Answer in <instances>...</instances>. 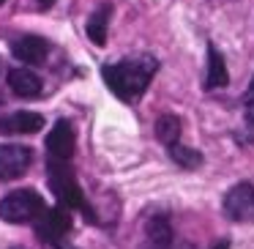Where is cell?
Segmentation results:
<instances>
[{
  "mask_svg": "<svg viewBox=\"0 0 254 249\" xmlns=\"http://www.w3.org/2000/svg\"><path fill=\"white\" fill-rule=\"evenodd\" d=\"M6 83L11 88V93L19 96V99H39L41 90H44V80L30 69H8Z\"/></svg>",
  "mask_w": 254,
  "mask_h": 249,
  "instance_id": "obj_11",
  "label": "cell"
},
{
  "mask_svg": "<svg viewBox=\"0 0 254 249\" xmlns=\"http://www.w3.org/2000/svg\"><path fill=\"white\" fill-rule=\"evenodd\" d=\"M156 72H159V61L150 52H137V55H128L123 61L115 63H104L101 66V80L104 85L118 96L121 101L131 104L139 96L148 90V85L153 83Z\"/></svg>",
  "mask_w": 254,
  "mask_h": 249,
  "instance_id": "obj_1",
  "label": "cell"
},
{
  "mask_svg": "<svg viewBox=\"0 0 254 249\" xmlns=\"http://www.w3.org/2000/svg\"><path fill=\"white\" fill-rule=\"evenodd\" d=\"M221 211L232 222H252L254 225V183L241 181L232 189H227L224 200H221Z\"/></svg>",
  "mask_w": 254,
  "mask_h": 249,
  "instance_id": "obj_4",
  "label": "cell"
},
{
  "mask_svg": "<svg viewBox=\"0 0 254 249\" xmlns=\"http://www.w3.org/2000/svg\"><path fill=\"white\" fill-rule=\"evenodd\" d=\"M230 85V72H227V61L216 44H208V69H205V80H202V88L205 90H219Z\"/></svg>",
  "mask_w": 254,
  "mask_h": 249,
  "instance_id": "obj_12",
  "label": "cell"
},
{
  "mask_svg": "<svg viewBox=\"0 0 254 249\" xmlns=\"http://www.w3.org/2000/svg\"><path fill=\"white\" fill-rule=\"evenodd\" d=\"M44 129V115L30 110H17L0 118V134L3 137H17V134H36Z\"/></svg>",
  "mask_w": 254,
  "mask_h": 249,
  "instance_id": "obj_9",
  "label": "cell"
},
{
  "mask_svg": "<svg viewBox=\"0 0 254 249\" xmlns=\"http://www.w3.org/2000/svg\"><path fill=\"white\" fill-rule=\"evenodd\" d=\"M210 249H230V238H219Z\"/></svg>",
  "mask_w": 254,
  "mask_h": 249,
  "instance_id": "obj_18",
  "label": "cell"
},
{
  "mask_svg": "<svg viewBox=\"0 0 254 249\" xmlns=\"http://www.w3.org/2000/svg\"><path fill=\"white\" fill-rule=\"evenodd\" d=\"M74 148H77V134H74L71 121H68V118L55 121L52 132L47 134V156L68 162L74 156Z\"/></svg>",
  "mask_w": 254,
  "mask_h": 249,
  "instance_id": "obj_7",
  "label": "cell"
},
{
  "mask_svg": "<svg viewBox=\"0 0 254 249\" xmlns=\"http://www.w3.org/2000/svg\"><path fill=\"white\" fill-rule=\"evenodd\" d=\"M181 118L178 115H172V112H164V115H159L156 118V137H159V143L161 145H175V143H181Z\"/></svg>",
  "mask_w": 254,
  "mask_h": 249,
  "instance_id": "obj_14",
  "label": "cell"
},
{
  "mask_svg": "<svg viewBox=\"0 0 254 249\" xmlns=\"http://www.w3.org/2000/svg\"><path fill=\"white\" fill-rule=\"evenodd\" d=\"M145 249H148V247H145ZM170 249H191V247H178V244H175V247H170Z\"/></svg>",
  "mask_w": 254,
  "mask_h": 249,
  "instance_id": "obj_20",
  "label": "cell"
},
{
  "mask_svg": "<svg viewBox=\"0 0 254 249\" xmlns=\"http://www.w3.org/2000/svg\"><path fill=\"white\" fill-rule=\"evenodd\" d=\"M36 3H39V6H41V8H50V6H52V3H55V0H36Z\"/></svg>",
  "mask_w": 254,
  "mask_h": 249,
  "instance_id": "obj_19",
  "label": "cell"
},
{
  "mask_svg": "<svg viewBox=\"0 0 254 249\" xmlns=\"http://www.w3.org/2000/svg\"><path fill=\"white\" fill-rule=\"evenodd\" d=\"M33 165V148L19 143H0V181H17Z\"/></svg>",
  "mask_w": 254,
  "mask_h": 249,
  "instance_id": "obj_5",
  "label": "cell"
},
{
  "mask_svg": "<svg viewBox=\"0 0 254 249\" xmlns=\"http://www.w3.org/2000/svg\"><path fill=\"white\" fill-rule=\"evenodd\" d=\"M243 126H246L249 143H254V96L252 93H246V99H243Z\"/></svg>",
  "mask_w": 254,
  "mask_h": 249,
  "instance_id": "obj_16",
  "label": "cell"
},
{
  "mask_svg": "<svg viewBox=\"0 0 254 249\" xmlns=\"http://www.w3.org/2000/svg\"><path fill=\"white\" fill-rule=\"evenodd\" d=\"M44 249H77V247H71L66 241H52V244H44Z\"/></svg>",
  "mask_w": 254,
  "mask_h": 249,
  "instance_id": "obj_17",
  "label": "cell"
},
{
  "mask_svg": "<svg viewBox=\"0 0 254 249\" xmlns=\"http://www.w3.org/2000/svg\"><path fill=\"white\" fill-rule=\"evenodd\" d=\"M3 3H6V0H0V6H3Z\"/></svg>",
  "mask_w": 254,
  "mask_h": 249,
  "instance_id": "obj_21",
  "label": "cell"
},
{
  "mask_svg": "<svg viewBox=\"0 0 254 249\" xmlns=\"http://www.w3.org/2000/svg\"><path fill=\"white\" fill-rule=\"evenodd\" d=\"M110 17H112V3H101V6L90 14L88 25H85L88 39L93 41L96 47H104L107 44V25H110Z\"/></svg>",
  "mask_w": 254,
  "mask_h": 249,
  "instance_id": "obj_13",
  "label": "cell"
},
{
  "mask_svg": "<svg viewBox=\"0 0 254 249\" xmlns=\"http://www.w3.org/2000/svg\"><path fill=\"white\" fill-rule=\"evenodd\" d=\"M47 181H50V189L58 197V203L71 208V211H79L90 225H99V214L90 208L88 197H85L82 186H79V181H77V175H74L68 162L47 156Z\"/></svg>",
  "mask_w": 254,
  "mask_h": 249,
  "instance_id": "obj_2",
  "label": "cell"
},
{
  "mask_svg": "<svg viewBox=\"0 0 254 249\" xmlns=\"http://www.w3.org/2000/svg\"><path fill=\"white\" fill-rule=\"evenodd\" d=\"M167 154H170V159L175 162L178 167H183V170H197L199 165H202V154H199L197 148H189V145H170L167 148Z\"/></svg>",
  "mask_w": 254,
  "mask_h": 249,
  "instance_id": "obj_15",
  "label": "cell"
},
{
  "mask_svg": "<svg viewBox=\"0 0 254 249\" xmlns=\"http://www.w3.org/2000/svg\"><path fill=\"white\" fill-rule=\"evenodd\" d=\"M71 208L58 203L55 208H47L44 216L36 222V236L41 244H52V241H66L68 230H71Z\"/></svg>",
  "mask_w": 254,
  "mask_h": 249,
  "instance_id": "obj_6",
  "label": "cell"
},
{
  "mask_svg": "<svg viewBox=\"0 0 254 249\" xmlns=\"http://www.w3.org/2000/svg\"><path fill=\"white\" fill-rule=\"evenodd\" d=\"M145 244H148V249L175 247V230H172V222L167 214L156 211V214L148 216V222H145Z\"/></svg>",
  "mask_w": 254,
  "mask_h": 249,
  "instance_id": "obj_10",
  "label": "cell"
},
{
  "mask_svg": "<svg viewBox=\"0 0 254 249\" xmlns=\"http://www.w3.org/2000/svg\"><path fill=\"white\" fill-rule=\"evenodd\" d=\"M47 211V203L36 189H14L0 200V219L8 225H30L39 222Z\"/></svg>",
  "mask_w": 254,
  "mask_h": 249,
  "instance_id": "obj_3",
  "label": "cell"
},
{
  "mask_svg": "<svg viewBox=\"0 0 254 249\" xmlns=\"http://www.w3.org/2000/svg\"><path fill=\"white\" fill-rule=\"evenodd\" d=\"M11 55L22 61L25 66H44L50 58V41L36 33H25L11 41Z\"/></svg>",
  "mask_w": 254,
  "mask_h": 249,
  "instance_id": "obj_8",
  "label": "cell"
}]
</instances>
